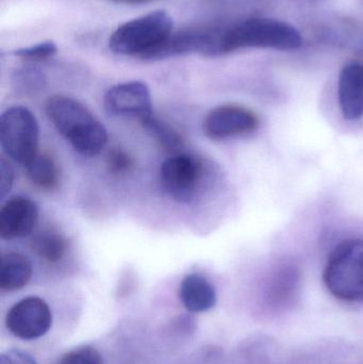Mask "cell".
<instances>
[{
  "mask_svg": "<svg viewBox=\"0 0 363 364\" xmlns=\"http://www.w3.org/2000/svg\"><path fill=\"white\" fill-rule=\"evenodd\" d=\"M259 119L253 111L244 107L227 105L217 107L204 119L205 134L212 140H223L230 136H241L255 132Z\"/></svg>",
  "mask_w": 363,
  "mask_h": 364,
  "instance_id": "9",
  "label": "cell"
},
{
  "mask_svg": "<svg viewBox=\"0 0 363 364\" xmlns=\"http://www.w3.org/2000/svg\"><path fill=\"white\" fill-rule=\"evenodd\" d=\"M107 166L111 174L121 176L134 170V160L123 149H112L107 155Z\"/></svg>",
  "mask_w": 363,
  "mask_h": 364,
  "instance_id": "19",
  "label": "cell"
},
{
  "mask_svg": "<svg viewBox=\"0 0 363 364\" xmlns=\"http://www.w3.org/2000/svg\"><path fill=\"white\" fill-rule=\"evenodd\" d=\"M58 364H104V360L97 350L85 346L64 355Z\"/></svg>",
  "mask_w": 363,
  "mask_h": 364,
  "instance_id": "20",
  "label": "cell"
},
{
  "mask_svg": "<svg viewBox=\"0 0 363 364\" xmlns=\"http://www.w3.org/2000/svg\"><path fill=\"white\" fill-rule=\"evenodd\" d=\"M14 183V171L8 161L0 160V198L4 199L10 193Z\"/></svg>",
  "mask_w": 363,
  "mask_h": 364,
  "instance_id": "21",
  "label": "cell"
},
{
  "mask_svg": "<svg viewBox=\"0 0 363 364\" xmlns=\"http://www.w3.org/2000/svg\"><path fill=\"white\" fill-rule=\"evenodd\" d=\"M40 128L31 111L16 106L0 117V143L4 153L21 166H27L38 155Z\"/></svg>",
  "mask_w": 363,
  "mask_h": 364,
  "instance_id": "5",
  "label": "cell"
},
{
  "mask_svg": "<svg viewBox=\"0 0 363 364\" xmlns=\"http://www.w3.org/2000/svg\"><path fill=\"white\" fill-rule=\"evenodd\" d=\"M339 105L343 117L355 121L363 115V64H347L341 70L338 85Z\"/></svg>",
  "mask_w": 363,
  "mask_h": 364,
  "instance_id": "11",
  "label": "cell"
},
{
  "mask_svg": "<svg viewBox=\"0 0 363 364\" xmlns=\"http://www.w3.org/2000/svg\"><path fill=\"white\" fill-rule=\"evenodd\" d=\"M38 220V205L27 197L9 199L0 211V237L21 239L33 232Z\"/></svg>",
  "mask_w": 363,
  "mask_h": 364,
  "instance_id": "10",
  "label": "cell"
},
{
  "mask_svg": "<svg viewBox=\"0 0 363 364\" xmlns=\"http://www.w3.org/2000/svg\"><path fill=\"white\" fill-rule=\"evenodd\" d=\"M26 170L32 183L42 190H53L59 184V170L49 156H36Z\"/></svg>",
  "mask_w": 363,
  "mask_h": 364,
  "instance_id": "15",
  "label": "cell"
},
{
  "mask_svg": "<svg viewBox=\"0 0 363 364\" xmlns=\"http://www.w3.org/2000/svg\"><path fill=\"white\" fill-rule=\"evenodd\" d=\"M0 364H38L27 353L11 350L0 355Z\"/></svg>",
  "mask_w": 363,
  "mask_h": 364,
  "instance_id": "22",
  "label": "cell"
},
{
  "mask_svg": "<svg viewBox=\"0 0 363 364\" xmlns=\"http://www.w3.org/2000/svg\"><path fill=\"white\" fill-rule=\"evenodd\" d=\"M31 247L36 256L40 257L42 260L48 263H57L65 256L68 243L61 233L47 229L34 235Z\"/></svg>",
  "mask_w": 363,
  "mask_h": 364,
  "instance_id": "14",
  "label": "cell"
},
{
  "mask_svg": "<svg viewBox=\"0 0 363 364\" xmlns=\"http://www.w3.org/2000/svg\"><path fill=\"white\" fill-rule=\"evenodd\" d=\"M202 164L189 155L173 156L162 164V188L175 200L189 203L197 193L202 176Z\"/></svg>",
  "mask_w": 363,
  "mask_h": 364,
  "instance_id": "6",
  "label": "cell"
},
{
  "mask_svg": "<svg viewBox=\"0 0 363 364\" xmlns=\"http://www.w3.org/2000/svg\"><path fill=\"white\" fill-rule=\"evenodd\" d=\"M302 44L300 32L289 23L273 18L246 19L219 29L217 57L242 48L291 50Z\"/></svg>",
  "mask_w": 363,
  "mask_h": 364,
  "instance_id": "2",
  "label": "cell"
},
{
  "mask_svg": "<svg viewBox=\"0 0 363 364\" xmlns=\"http://www.w3.org/2000/svg\"><path fill=\"white\" fill-rule=\"evenodd\" d=\"M111 1L124 4H147V2L155 1V0H111Z\"/></svg>",
  "mask_w": 363,
  "mask_h": 364,
  "instance_id": "23",
  "label": "cell"
},
{
  "mask_svg": "<svg viewBox=\"0 0 363 364\" xmlns=\"http://www.w3.org/2000/svg\"><path fill=\"white\" fill-rule=\"evenodd\" d=\"M53 324L50 308L44 299L29 296L15 304L6 314V325L21 340H36L48 333Z\"/></svg>",
  "mask_w": 363,
  "mask_h": 364,
  "instance_id": "7",
  "label": "cell"
},
{
  "mask_svg": "<svg viewBox=\"0 0 363 364\" xmlns=\"http://www.w3.org/2000/svg\"><path fill=\"white\" fill-rule=\"evenodd\" d=\"M13 89L18 95H38L46 87V77L36 68H23L16 70L12 77Z\"/></svg>",
  "mask_w": 363,
  "mask_h": 364,
  "instance_id": "17",
  "label": "cell"
},
{
  "mask_svg": "<svg viewBox=\"0 0 363 364\" xmlns=\"http://www.w3.org/2000/svg\"><path fill=\"white\" fill-rule=\"evenodd\" d=\"M174 29V21L166 11H153L119 26L109 40L117 55L151 60L166 42Z\"/></svg>",
  "mask_w": 363,
  "mask_h": 364,
  "instance_id": "3",
  "label": "cell"
},
{
  "mask_svg": "<svg viewBox=\"0 0 363 364\" xmlns=\"http://www.w3.org/2000/svg\"><path fill=\"white\" fill-rule=\"evenodd\" d=\"M181 303L188 311L200 314L212 309L217 304V291L213 284L200 274H189L179 289Z\"/></svg>",
  "mask_w": 363,
  "mask_h": 364,
  "instance_id": "12",
  "label": "cell"
},
{
  "mask_svg": "<svg viewBox=\"0 0 363 364\" xmlns=\"http://www.w3.org/2000/svg\"><path fill=\"white\" fill-rule=\"evenodd\" d=\"M106 110L114 117L138 119L141 123L153 117L151 91L140 81L119 83L104 94Z\"/></svg>",
  "mask_w": 363,
  "mask_h": 364,
  "instance_id": "8",
  "label": "cell"
},
{
  "mask_svg": "<svg viewBox=\"0 0 363 364\" xmlns=\"http://www.w3.org/2000/svg\"><path fill=\"white\" fill-rule=\"evenodd\" d=\"M143 127L151 134L153 139L159 143L162 149L170 153H176L183 146V138L180 134L168 124L161 119L151 117L143 122Z\"/></svg>",
  "mask_w": 363,
  "mask_h": 364,
  "instance_id": "16",
  "label": "cell"
},
{
  "mask_svg": "<svg viewBox=\"0 0 363 364\" xmlns=\"http://www.w3.org/2000/svg\"><path fill=\"white\" fill-rule=\"evenodd\" d=\"M324 282L337 299L363 301L362 240H347L335 247L324 271Z\"/></svg>",
  "mask_w": 363,
  "mask_h": 364,
  "instance_id": "4",
  "label": "cell"
},
{
  "mask_svg": "<svg viewBox=\"0 0 363 364\" xmlns=\"http://www.w3.org/2000/svg\"><path fill=\"white\" fill-rule=\"evenodd\" d=\"M33 273L31 262L18 252H9L1 257L0 263V289L16 291L30 282Z\"/></svg>",
  "mask_w": 363,
  "mask_h": 364,
  "instance_id": "13",
  "label": "cell"
},
{
  "mask_svg": "<svg viewBox=\"0 0 363 364\" xmlns=\"http://www.w3.org/2000/svg\"><path fill=\"white\" fill-rule=\"evenodd\" d=\"M46 113L58 132L80 155L94 157L106 147V128L77 100L66 96H53L47 102Z\"/></svg>",
  "mask_w": 363,
  "mask_h": 364,
  "instance_id": "1",
  "label": "cell"
},
{
  "mask_svg": "<svg viewBox=\"0 0 363 364\" xmlns=\"http://www.w3.org/2000/svg\"><path fill=\"white\" fill-rule=\"evenodd\" d=\"M57 45L53 41H46L33 46L16 49L13 51V55L27 61L40 62L50 59L57 53Z\"/></svg>",
  "mask_w": 363,
  "mask_h": 364,
  "instance_id": "18",
  "label": "cell"
}]
</instances>
